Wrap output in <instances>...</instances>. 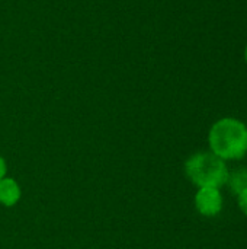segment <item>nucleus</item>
<instances>
[{
    "mask_svg": "<svg viewBox=\"0 0 247 249\" xmlns=\"http://www.w3.org/2000/svg\"><path fill=\"white\" fill-rule=\"evenodd\" d=\"M245 58H246V63H247V45H246V51H245Z\"/></svg>",
    "mask_w": 247,
    "mask_h": 249,
    "instance_id": "8",
    "label": "nucleus"
},
{
    "mask_svg": "<svg viewBox=\"0 0 247 249\" xmlns=\"http://www.w3.org/2000/svg\"><path fill=\"white\" fill-rule=\"evenodd\" d=\"M237 206L242 210V213L247 216V188L243 190L240 194H237Z\"/></svg>",
    "mask_w": 247,
    "mask_h": 249,
    "instance_id": "6",
    "label": "nucleus"
},
{
    "mask_svg": "<svg viewBox=\"0 0 247 249\" xmlns=\"http://www.w3.org/2000/svg\"><path fill=\"white\" fill-rule=\"evenodd\" d=\"M230 190L237 196L240 194L243 190L247 188V169L246 168H242V169H237L234 172H229V178H227V182Z\"/></svg>",
    "mask_w": 247,
    "mask_h": 249,
    "instance_id": "5",
    "label": "nucleus"
},
{
    "mask_svg": "<svg viewBox=\"0 0 247 249\" xmlns=\"http://www.w3.org/2000/svg\"><path fill=\"white\" fill-rule=\"evenodd\" d=\"M20 198V188L12 178L0 179V203L3 206H15Z\"/></svg>",
    "mask_w": 247,
    "mask_h": 249,
    "instance_id": "4",
    "label": "nucleus"
},
{
    "mask_svg": "<svg viewBox=\"0 0 247 249\" xmlns=\"http://www.w3.org/2000/svg\"><path fill=\"white\" fill-rule=\"evenodd\" d=\"M4 174H6V163L1 159V156H0V179L4 178Z\"/></svg>",
    "mask_w": 247,
    "mask_h": 249,
    "instance_id": "7",
    "label": "nucleus"
},
{
    "mask_svg": "<svg viewBox=\"0 0 247 249\" xmlns=\"http://www.w3.org/2000/svg\"><path fill=\"white\" fill-rule=\"evenodd\" d=\"M188 178L199 188L214 187L221 188L229 178L226 160L215 156L213 152H199L192 155L185 163Z\"/></svg>",
    "mask_w": 247,
    "mask_h": 249,
    "instance_id": "2",
    "label": "nucleus"
},
{
    "mask_svg": "<svg viewBox=\"0 0 247 249\" xmlns=\"http://www.w3.org/2000/svg\"><path fill=\"white\" fill-rule=\"evenodd\" d=\"M223 196L220 188L202 187L195 194V207L205 217H214L223 210Z\"/></svg>",
    "mask_w": 247,
    "mask_h": 249,
    "instance_id": "3",
    "label": "nucleus"
},
{
    "mask_svg": "<svg viewBox=\"0 0 247 249\" xmlns=\"http://www.w3.org/2000/svg\"><path fill=\"white\" fill-rule=\"evenodd\" d=\"M208 143L223 160H239L247 153V125L237 118H221L211 127Z\"/></svg>",
    "mask_w": 247,
    "mask_h": 249,
    "instance_id": "1",
    "label": "nucleus"
}]
</instances>
